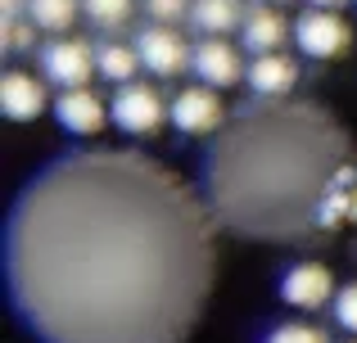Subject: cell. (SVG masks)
<instances>
[{
	"mask_svg": "<svg viewBox=\"0 0 357 343\" xmlns=\"http://www.w3.org/2000/svg\"><path fill=\"white\" fill-rule=\"evenodd\" d=\"M353 5H357V0H353Z\"/></svg>",
	"mask_w": 357,
	"mask_h": 343,
	"instance_id": "d4e9b609",
	"label": "cell"
},
{
	"mask_svg": "<svg viewBox=\"0 0 357 343\" xmlns=\"http://www.w3.org/2000/svg\"><path fill=\"white\" fill-rule=\"evenodd\" d=\"M195 9V0H145V14L154 18V23H176V18H185Z\"/></svg>",
	"mask_w": 357,
	"mask_h": 343,
	"instance_id": "d6986e66",
	"label": "cell"
},
{
	"mask_svg": "<svg viewBox=\"0 0 357 343\" xmlns=\"http://www.w3.org/2000/svg\"><path fill=\"white\" fill-rule=\"evenodd\" d=\"M244 81H249V90H253V95H262V99L289 95V90H294V81H298V63L289 59V54H280V50L253 54V63H249V72H244Z\"/></svg>",
	"mask_w": 357,
	"mask_h": 343,
	"instance_id": "7c38bea8",
	"label": "cell"
},
{
	"mask_svg": "<svg viewBox=\"0 0 357 343\" xmlns=\"http://www.w3.org/2000/svg\"><path fill=\"white\" fill-rule=\"evenodd\" d=\"M335 321H340L349 335H357V285H344L335 294Z\"/></svg>",
	"mask_w": 357,
	"mask_h": 343,
	"instance_id": "ffe728a7",
	"label": "cell"
},
{
	"mask_svg": "<svg viewBox=\"0 0 357 343\" xmlns=\"http://www.w3.org/2000/svg\"><path fill=\"white\" fill-rule=\"evenodd\" d=\"M190 68H195V77L204 81V86H218V90H227V86H236V81H244V59H240V50L227 41V36H204L199 45H195V54H190Z\"/></svg>",
	"mask_w": 357,
	"mask_h": 343,
	"instance_id": "ba28073f",
	"label": "cell"
},
{
	"mask_svg": "<svg viewBox=\"0 0 357 343\" xmlns=\"http://www.w3.org/2000/svg\"><path fill=\"white\" fill-rule=\"evenodd\" d=\"M41 68H45V77H50L59 90L91 86V77H100L96 45L77 41V36H59V41L45 45V50H41Z\"/></svg>",
	"mask_w": 357,
	"mask_h": 343,
	"instance_id": "5b68a950",
	"label": "cell"
},
{
	"mask_svg": "<svg viewBox=\"0 0 357 343\" xmlns=\"http://www.w3.org/2000/svg\"><path fill=\"white\" fill-rule=\"evenodd\" d=\"M280 298L298 312H317L335 298V276L331 266L321 262H294L285 276H280Z\"/></svg>",
	"mask_w": 357,
	"mask_h": 343,
	"instance_id": "9c48e42d",
	"label": "cell"
},
{
	"mask_svg": "<svg viewBox=\"0 0 357 343\" xmlns=\"http://www.w3.org/2000/svg\"><path fill=\"white\" fill-rule=\"evenodd\" d=\"M307 5H312V9H344L349 0H307Z\"/></svg>",
	"mask_w": 357,
	"mask_h": 343,
	"instance_id": "7402d4cb",
	"label": "cell"
},
{
	"mask_svg": "<svg viewBox=\"0 0 357 343\" xmlns=\"http://www.w3.org/2000/svg\"><path fill=\"white\" fill-rule=\"evenodd\" d=\"M136 50L140 63H145L154 77H176L181 68H190V45L181 41V32H172L167 23H149L136 32Z\"/></svg>",
	"mask_w": 357,
	"mask_h": 343,
	"instance_id": "52a82bcc",
	"label": "cell"
},
{
	"mask_svg": "<svg viewBox=\"0 0 357 343\" xmlns=\"http://www.w3.org/2000/svg\"><path fill=\"white\" fill-rule=\"evenodd\" d=\"M213 266V208L136 150L50 163L5 230L9 298L41 343H185Z\"/></svg>",
	"mask_w": 357,
	"mask_h": 343,
	"instance_id": "6da1fadb",
	"label": "cell"
},
{
	"mask_svg": "<svg viewBox=\"0 0 357 343\" xmlns=\"http://www.w3.org/2000/svg\"><path fill=\"white\" fill-rule=\"evenodd\" d=\"M0 109H5V118H14V122H36V118L54 104H50V95H45L41 77H32V72H23V68H9L5 81H0Z\"/></svg>",
	"mask_w": 357,
	"mask_h": 343,
	"instance_id": "8fae6325",
	"label": "cell"
},
{
	"mask_svg": "<svg viewBox=\"0 0 357 343\" xmlns=\"http://www.w3.org/2000/svg\"><path fill=\"white\" fill-rule=\"evenodd\" d=\"M227 122V104L218 99V86H185L172 95V127L181 136H213Z\"/></svg>",
	"mask_w": 357,
	"mask_h": 343,
	"instance_id": "8992f818",
	"label": "cell"
},
{
	"mask_svg": "<svg viewBox=\"0 0 357 343\" xmlns=\"http://www.w3.org/2000/svg\"><path fill=\"white\" fill-rule=\"evenodd\" d=\"M109 113H114V127L127 136H154L163 122H172V104H163V95L145 81L118 86V95L109 99Z\"/></svg>",
	"mask_w": 357,
	"mask_h": 343,
	"instance_id": "3957f363",
	"label": "cell"
},
{
	"mask_svg": "<svg viewBox=\"0 0 357 343\" xmlns=\"http://www.w3.org/2000/svg\"><path fill=\"white\" fill-rule=\"evenodd\" d=\"M271 5H289V0H271Z\"/></svg>",
	"mask_w": 357,
	"mask_h": 343,
	"instance_id": "cb8c5ba5",
	"label": "cell"
},
{
	"mask_svg": "<svg viewBox=\"0 0 357 343\" xmlns=\"http://www.w3.org/2000/svg\"><path fill=\"white\" fill-rule=\"evenodd\" d=\"M96 63H100V77L114 81V86H127V81H136V72L145 68V63H140V50H136V45H122V41L96 45Z\"/></svg>",
	"mask_w": 357,
	"mask_h": 343,
	"instance_id": "9a60e30c",
	"label": "cell"
},
{
	"mask_svg": "<svg viewBox=\"0 0 357 343\" xmlns=\"http://www.w3.org/2000/svg\"><path fill=\"white\" fill-rule=\"evenodd\" d=\"M5 18H18V0H5Z\"/></svg>",
	"mask_w": 357,
	"mask_h": 343,
	"instance_id": "603a6c76",
	"label": "cell"
},
{
	"mask_svg": "<svg viewBox=\"0 0 357 343\" xmlns=\"http://www.w3.org/2000/svg\"><path fill=\"white\" fill-rule=\"evenodd\" d=\"M294 45L307 54V59H340L353 45V27L340 9H307L294 23Z\"/></svg>",
	"mask_w": 357,
	"mask_h": 343,
	"instance_id": "277c9868",
	"label": "cell"
},
{
	"mask_svg": "<svg viewBox=\"0 0 357 343\" xmlns=\"http://www.w3.org/2000/svg\"><path fill=\"white\" fill-rule=\"evenodd\" d=\"M267 343H331V339H326V330H317V326H276L267 335Z\"/></svg>",
	"mask_w": 357,
	"mask_h": 343,
	"instance_id": "ac0fdd59",
	"label": "cell"
},
{
	"mask_svg": "<svg viewBox=\"0 0 357 343\" xmlns=\"http://www.w3.org/2000/svg\"><path fill=\"white\" fill-rule=\"evenodd\" d=\"M36 36V23L27 18V23H18V18H5V50H27Z\"/></svg>",
	"mask_w": 357,
	"mask_h": 343,
	"instance_id": "44dd1931",
	"label": "cell"
},
{
	"mask_svg": "<svg viewBox=\"0 0 357 343\" xmlns=\"http://www.w3.org/2000/svg\"><path fill=\"white\" fill-rule=\"evenodd\" d=\"M190 23L204 36H227L236 27H244V9H240V0H195Z\"/></svg>",
	"mask_w": 357,
	"mask_h": 343,
	"instance_id": "5bb4252c",
	"label": "cell"
},
{
	"mask_svg": "<svg viewBox=\"0 0 357 343\" xmlns=\"http://www.w3.org/2000/svg\"><path fill=\"white\" fill-rule=\"evenodd\" d=\"M54 118H59V127L68 136H96L114 113H109V104L91 86H73V90L54 95Z\"/></svg>",
	"mask_w": 357,
	"mask_h": 343,
	"instance_id": "30bf717a",
	"label": "cell"
},
{
	"mask_svg": "<svg viewBox=\"0 0 357 343\" xmlns=\"http://www.w3.org/2000/svg\"><path fill=\"white\" fill-rule=\"evenodd\" d=\"M77 9H82V0H27V18L41 32H68Z\"/></svg>",
	"mask_w": 357,
	"mask_h": 343,
	"instance_id": "2e32d148",
	"label": "cell"
},
{
	"mask_svg": "<svg viewBox=\"0 0 357 343\" xmlns=\"http://www.w3.org/2000/svg\"><path fill=\"white\" fill-rule=\"evenodd\" d=\"M82 9L100 27H122L131 18V0H82Z\"/></svg>",
	"mask_w": 357,
	"mask_h": 343,
	"instance_id": "e0dca14e",
	"label": "cell"
},
{
	"mask_svg": "<svg viewBox=\"0 0 357 343\" xmlns=\"http://www.w3.org/2000/svg\"><path fill=\"white\" fill-rule=\"evenodd\" d=\"M240 36H244V50L249 54H271L289 41V23L276 5H253L249 14H244Z\"/></svg>",
	"mask_w": 357,
	"mask_h": 343,
	"instance_id": "4fadbf2b",
	"label": "cell"
},
{
	"mask_svg": "<svg viewBox=\"0 0 357 343\" xmlns=\"http://www.w3.org/2000/svg\"><path fill=\"white\" fill-rule=\"evenodd\" d=\"M335 185H353L349 141L312 104L244 109L208 154L213 217L240 235H303Z\"/></svg>",
	"mask_w": 357,
	"mask_h": 343,
	"instance_id": "7a4b0ae2",
	"label": "cell"
}]
</instances>
